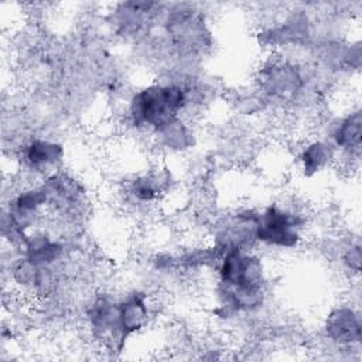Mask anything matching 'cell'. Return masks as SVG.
<instances>
[{"mask_svg": "<svg viewBox=\"0 0 362 362\" xmlns=\"http://www.w3.org/2000/svg\"><path fill=\"white\" fill-rule=\"evenodd\" d=\"M187 105V88L178 83H154L132 96L129 115L134 126H147L156 132L177 119Z\"/></svg>", "mask_w": 362, "mask_h": 362, "instance_id": "7a4b0ae2", "label": "cell"}, {"mask_svg": "<svg viewBox=\"0 0 362 362\" xmlns=\"http://www.w3.org/2000/svg\"><path fill=\"white\" fill-rule=\"evenodd\" d=\"M218 274L228 307L235 311H252L263 303L266 283L263 263L247 249L222 252Z\"/></svg>", "mask_w": 362, "mask_h": 362, "instance_id": "6da1fadb", "label": "cell"}, {"mask_svg": "<svg viewBox=\"0 0 362 362\" xmlns=\"http://www.w3.org/2000/svg\"><path fill=\"white\" fill-rule=\"evenodd\" d=\"M324 329L327 337L339 345L358 344L362 329L361 317L355 310L346 305L334 308L325 320Z\"/></svg>", "mask_w": 362, "mask_h": 362, "instance_id": "5b68a950", "label": "cell"}, {"mask_svg": "<svg viewBox=\"0 0 362 362\" xmlns=\"http://www.w3.org/2000/svg\"><path fill=\"white\" fill-rule=\"evenodd\" d=\"M119 314V337L123 342L129 335L141 329L148 320L147 296L140 291L127 294L120 303H117Z\"/></svg>", "mask_w": 362, "mask_h": 362, "instance_id": "8992f818", "label": "cell"}, {"mask_svg": "<svg viewBox=\"0 0 362 362\" xmlns=\"http://www.w3.org/2000/svg\"><path fill=\"white\" fill-rule=\"evenodd\" d=\"M332 158H334V150L329 144L320 140L311 141L303 148L300 154L301 170L305 175L311 177L322 171Z\"/></svg>", "mask_w": 362, "mask_h": 362, "instance_id": "30bf717a", "label": "cell"}, {"mask_svg": "<svg viewBox=\"0 0 362 362\" xmlns=\"http://www.w3.org/2000/svg\"><path fill=\"white\" fill-rule=\"evenodd\" d=\"M259 81L263 90L276 99L294 98L303 86V78L296 66L283 61L270 62L263 66Z\"/></svg>", "mask_w": 362, "mask_h": 362, "instance_id": "277c9868", "label": "cell"}, {"mask_svg": "<svg viewBox=\"0 0 362 362\" xmlns=\"http://www.w3.org/2000/svg\"><path fill=\"white\" fill-rule=\"evenodd\" d=\"M64 157V148L59 143L34 139L24 146L23 158L25 164L35 171H45L57 165Z\"/></svg>", "mask_w": 362, "mask_h": 362, "instance_id": "ba28073f", "label": "cell"}, {"mask_svg": "<svg viewBox=\"0 0 362 362\" xmlns=\"http://www.w3.org/2000/svg\"><path fill=\"white\" fill-rule=\"evenodd\" d=\"M361 246L359 245H351L346 252L344 253V263L346 264L348 269L354 270L355 273L359 272L361 269Z\"/></svg>", "mask_w": 362, "mask_h": 362, "instance_id": "4fadbf2b", "label": "cell"}, {"mask_svg": "<svg viewBox=\"0 0 362 362\" xmlns=\"http://www.w3.org/2000/svg\"><path fill=\"white\" fill-rule=\"evenodd\" d=\"M362 117L361 110H355L344 117L334 132V143L338 148L348 154H358L361 150Z\"/></svg>", "mask_w": 362, "mask_h": 362, "instance_id": "9c48e42d", "label": "cell"}, {"mask_svg": "<svg viewBox=\"0 0 362 362\" xmlns=\"http://www.w3.org/2000/svg\"><path fill=\"white\" fill-rule=\"evenodd\" d=\"M156 134L160 137L161 143L168 148L181 150L189 146L191 133L188 127L181 122L180 117L168 122L158 130H156Z\"/></svg>", "mask_w": 362, "mask_h": 362, "instance_id": "8fae6325", "label": "cell"}, {"mask_svg": "<svg viewBox=\"0 0 362 362\" xmlns=\"http://www.w3.org/2000/svg\"><path fill=\"white\" fill-rule=\"evenodd\" d=\"M160 180L161 177H158L157 174L140 175L130 182L129 191L132 197L139 202H150L156 199L163 189V181Z\"/></svg>", "mask_w": 362, "mask_h": 362, "instance_id": "7c38bea8", "label": "cell"}, {"mask_svg": "<svg viewBox=\"0 0 362 362\" xmlns=\"http://www.w3.org/2000/svg\"><path fill=\"white\" fill-rule=\"evenodd\" d=\"M303 219L298 214L279 205L267 206L257 215L256 242L273 247L291 249L298 245Z\"/></svg>", "mask_w": 362, "mask_h": 362, "instance_id": "3957f363", "label": "cell"}, {"mask_svg": "<svg viewBox=\"0 0 362 362\" xmlns=\"http://www.w3.org/2000/svg\"><path fill=\"white\" fill-rule=\"evenodd\" d=\"M24 259L37 269L49 267L62 255V245L47 235L24 236Z\"/></svg>", "mask_w": 362, "mask_h": 362, "instance_id": "52a82bcc", "label": "cell"}]
</instances>
